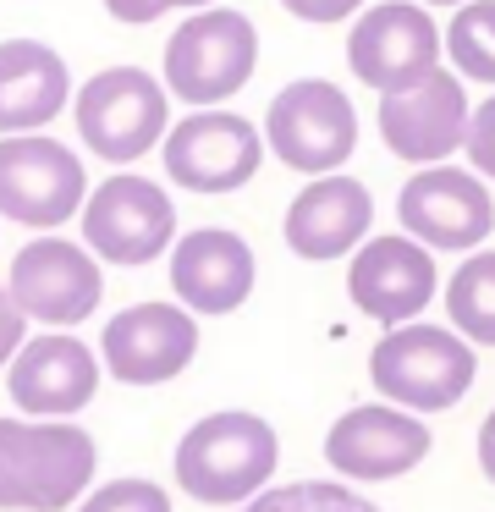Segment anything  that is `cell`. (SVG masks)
Segmentation results:
<instances>
[{
    "instance_id": "6da1fadb",
    "label": "cell",
    "mask_w": 495,
    "mask_h": 512,
    "mask_svg": "<svg viewBox=\"0 0 495 512\" xmlns=\"http://www.w3.org/2000/svg\"><path fill=\"white\" fill-rule=\"evenodd\" d=\"M176 485L204 507H248L259 490H270L275 468H281V435L259 413H204L198 424H187V435L176 441Z\"/></svg>"
},
{
    "instance_id": "7a4b0ae2",
    "label": "cell",
    "mask_w": 495,
    "mask_h": 512,
    "mask_svg": "<svg viewBox=\"0 0 495 512\" xmlns=\"http://www.w3.org/2000/svg\"><path fill=\"white\" fill-rule=\"evenodd\" d=\"M99 446L83 424L0 419V512H66L94 490Z\"/></svg>"
},
{
    "instance_id": "3957f363",
    "label": "cell",
    "mask_w": 495,
    "mask_h": 512,
    "mask_svg": "<svg viewBox=\"0 0 495 512\" xmlns=\"http://www.w3.org/2000/svg\"><path fill=\"white\" fill-rule=\"evenodd\" d=\"M473 375H479V358H473V342L457 325H424V320L391 325L369 353L374 391L407 413L457 408L468 397Z\"/></svg>"
},
{
    "instance_id": "277c9868",
    "label": "cell",
    "mask_w": 495,
    "mask_h": 512,
    "mask_svg": "<svg viewBox=\"0 0 495 512\" xmlns=\"http://www.w3.org/2000/svg\"><path fill=\"white\" fill-rule=\"evenodd\" d=\"M259 67V28L237 6H204L165 39V89L193 111L226 105Z\"/></svg>"
},
{
    "instance_id": "5b68a950",
    "label": "cell",
    "mask_w": 495,
    "mask_h": 512,
    "mask_svg": "<svg viewBox=\"0 0 495 512\" xmlns=\"http://www.w3.org/2000/svg\"><path fill=\"white\" fill-rule=\"evenodd\" d=\"M72 116L88 155L132 166L171 133V89L143 67H105L72 94Z\"/></svg>"
},
{
    "instance_id": "8992f818",
    "label": "cell",
    "mask_w": 495,
    "mask_h": 512,
    "mask_svg": "<svg viewBox=\"0 0 495 512\" xmlns=\"http://www.w3.org/2000/svg\"><path fill=\"white\" fill-rule=\"evenodd\" d=\"M88 204V171L77 149L44 133H11L0 138V221L55 232Z\"/></svg>"
},
{
    "instance_id": "52a82bcc",
    "label": "cell",
    "mask_w": 495,
    "mask_h": 512,
    "mask_svg": "<svg viewBox=\"0 0 495 512\" xmlns=\"http://www.w3.org/2000/svg\"><path fill=\"white\" fill-rule=\"evenodd\" d=\"M264 144L281 166L303 171V177H330L358 149V111L336 83L297 78L264 111Z\"/></svg>"
},
{
    "instance_id": "ba28073f",
    "label": "cell",
    "mask_w": 495,
    "mask_h": 512,
    "mask_svg": "<svg viewBox=\"0 0 495 512\" xmlns=\"http://www.w3.org/2000/svg\"><path fill=\"white\" fill-rule=\"evenodd\" d=\"M468 122V89L446 61L380 94V138L407 166H446L468 144Z\"/></svg>"
},
{
    "instance_id": "9c48e42d",
    "label": "cell",
    "mask_w": 495,
    "mask_h": 512,
    "mask_svg": "<svg viewBox=\"0 0 495 512\" xmlns=\"http://www.w3.org/2000/svg\"><path fill=\"white\" fill-rule=\"evenodd\" d=\"M83 243L105 265H154L176 248V204L160 182L116 171L99 188H88L83 204Z\"/></svg>"
},
{
    "instance_id": "30bf717a",
    "label": "cell",
    "mask_w": 495,
    "mask_h": 512,
    "mask_svg": "<svg viewBox=\"0 0 495 512\" xmlns=\"http://www.w3.org/2000/svg\"><path fill=\"white\" fill-rule=\"evenodd\" d=\"M105 259L88 243H72V237L39 232L28 248H17L11 259V298L28 320L50 325V331H72L105 298Z\"/></svg>"
},
{
    "instance_id": "8fae6325",
    "label": "cell",
    "mask_w": 495,
    "mask_h": 512,
    "mask_svg": "<svg viewBox=\"0 0 495 512\" xmlns=\"http://www.w3.org/2000/svg\"><path fill=\"white\" fill-rule=\"evenodd\" d=\"M264 133L237 111H193L165 133V177L187 193H237L259 177L264 166Z\"/></svg>"
},
{
    "instance_id": "7c38bea8",
    "label": "cell",
    "mask_w": 495,
    "mask_h": 512,
    "mask_svg": "<svg viewBox=\"0 0 495 512\" xmlns=\"http://www.w3.org/2000/svg\"><path fill=\"white\" fill-rule=\"evenodd\" d=\"M396 221L407 237L446 254H473L495 232V199L490 182L473 166H418V177L402 182L396 193Z\"/></svg>"
},
{
    "instance_id": "4fadbf2b",
    "label": "cell",
    "mask_w": 495,
    "mask_h": 512,
    "mask_svg": "<svg viewBox=\"0 0 495 512\" xmlns=\"http://www.w3.org/2000/svg\"><path fill=\"white\" fill-rule=\"evenodd\" d=\"M198 358V314L187 303H132L110 314L99 364L121 386H165Z\"/></svg>"
},
{
    "instance_id": "5bb4252c",
    "label": "cell",
    "mask_w": 495,
    "mask_h": 512,
    "mask_svg": "<svg viewBox=\"0 0 495 512\" xmlns=\"http://www.w3.org/2000/svg\"><path fill=\"white\" fill-rule=\"evenodd\" d=\"M429 424L424 413H407L396 402H363L347 408L325 435V463L352 485H380V479H402L429 457Z\"/></svg>"
},
{
    "instance_id": "9a60e30c",
    "label": "cell",
    "mask_w": 495,
    "mask_h": 512,
    "mask_svg": "<svg viewBox=\"0 0 495 512\" xmlns=\"http://www.w3.org/2000/svg\"><path fill=\"white\" fill-rule=\"evenodd\" d=\"M440 292V270H435V248H424L407 232H385L369 237L358 254L347 259V298L352 309H363L374 325H407L435 303Z\"/></svg>"
},
{
    "instance_id": "2e32d148",
    "label": "cell",
    "mask_w": 495,
    "mask_h": 512,
    "mask_svg": "<svg viewBox=\"0 0 495 512\" xmlns=\"http://www.w3.org/2000/svg\"><path fill=\"white\" fill-rule=\"evenodd\" d=\"M446 56V34L435 28L429 6H407V0H385L352 17L347 34V67L363 89L385 94L396 83L418 78V72L440 67Z\"/></svg>"
},
{
    "instance_id": "e0dca14e",
    "label": "cell",
    "mask_w": 495,
    "mask_h": 512,
    "mask_svg": "<svg viewBox=\"0 0 495 512\" xmlns=\"http://www.w3.org/2000/svg\"><path fill=\"white\" fill-rule=\"evenodd\" d=\"M6 391L11 408L28 419H72L99 391V353L66 331L28 336L6 364Z\"/></svg>"
},
{
    "instance_id": "ac0fdd59",
    "label": "cell",
    "mask_w": 495,
    "mask_h": 512,
    "mask_svg": "<svg viewBox=\"0 0 495 512\" xmlns=\"http://www.w3.org/2000/svg\"><path fill=\"white\" fill-rule=\"evenodd\" d=\"M374 226V199L358 177L347 171H330V177H314L292 204H286L281 237L297 259L308 265H325V259H352L363 243H369Z\"/></svg>"
},
{
    "instance_id": "d6986e66",
    "label": "cell",
    "mask_w": 495,
    "mask_h": 512,
    "mask_svg": "<svg viewBox=\"0 0 495 512\" xmlns=\"http://www.w3.org/2000/svg\"><path fill=\"white\" fill-rule=\"evenodd\" d=\"M259 259L231 226H193L171 248V292L193 314H237L253 298Z\"/></svg>"
},
{
    "instance_id": "ffe728a7",
    "label": "cell",
    "mask_w": 495,
    "mask_h": 512,
    "mask_svg": "<svg viewBox=\"0 0 495 512\" xmlns=\"http://www.w3.org/2000/svg\"><path fill=\"white\" fill-rule=\"evenodd\" d=\"M72 72L44 39H6L0 45V138L44 133L72 105Z\"/></svg>"
},
{
    "instance_id": "44dd1931",
    "label": "cell",
    "mask_w": 495,
    "mask_h": 512,
    "mask_svg": "<svg viewBox=\"0 0 495 512\" xmlns=\"http://www.w3.org/2000/svg\"><path fill=\"white\" fill-rule=\"evenodd\" d=\"M446 314L468 342L495 347V248H473L446 287Z\"/></svg>"
},
{
    "instance_id": "7402d4cb",
    "label": "cell",
    "mask_w": 495,
    "mask_h": 512,
    "mask_svg": "<svg viewBox=\"0 0 495 512\" xmlns=\"http://www.w3.org/2000/svg\"><path fill=\"white\" fill-rule=\"evenodd\" d=\"M446 56L457 67V78L495 89V0H468V6L451 12Z\"/></svg>"
},
{
    "instance_id": "603a6c76",
    "label": "cell",
    "mask_w": 495,
    "mask_h": 512,
    "mask_svg": "<svg viewBox=\"0 0 495 512\" xmlns=\"http://www.w3.org/2000/svg\"><path fill=\"white\" fill-rule=\"evenodd\" d=\"M242 512H380V507L341 479H292V485L259 490Z\"/></svg>"
},
{
    "instance_id": "cb8c5ba5",
    "label": "cell",
    "mask_w": 495,
    "mask_h": 512,
    "mask_svg": "<svg viewBox=\"0 0 495 512\" xmlns=\"http://www.w3.org/2000/svg\"><path fill=\"white\" fill-rule=\"evenodd\" d=\"M72 512H171V496L154 479H105Z\"/></svg>"
},
{
    "instance_id": "d4e9b609",
    "label": "cell",
    "mask_w": 495,
    "mask_h": 512,
    "mask_svg": "<svg viewBox=\"0 0 495 512\" xmlns=\"http://www.w3.org/2000/svg\"><path fill=\"white\" fill-rule=\"evenodd\" d=\"M462 155H468V166L479 171L484 182H495V94L473 111L468 122V144H462Z\"/></svg>"
},
{
    "instance_id": "484cf974",
    "label": "cell",
    "mask_w": 495,
    "mask_h": 512,
    "mask_svg": "<svg viewBox=\"0 0 495 512\" xmlns=\"http://www.w3.org/2000/svg\"><path fill=\"white\" fill-rule=\"evenodd\" d=\"M204 6H215V0H105V12L127 28H143L165 12H204Z\"/></svg>"
},
{
    "instance_id": "4316f807",
    "label": "cell",
    "mask_w": 495,
    "mask_h": 512,
    "mask_svg": "<svg viewBox=\"0 0 495 512\" xmlns=\"http://www.w3.org/2000/svg\"><path fill=\"white\" fill-rule=\"evenodd\" d=\"M28 342V314L17 309V298H11V287H0V369L17 358V347Z\"/></svg>"
},
{
    "instance_id": "83f0119b",
    "label": "cell",
    "mask_w": 495,
    "mask_h": 512,
    "mask_svg": "<svg viewBox=\"0 0 495 512\" xmlns=\"http://www.w3.org/2000/svg\"><path fill=\"white\" fill-rule=\"evenodd\" d=\"M281 6L303 23H347L363 12V0H281Z\"/></svg>"
},
{
    "instance_id": "f1b7e54d",
    "label": "cell",
    "mask_w": 495,
    "mask_h": 512,
    "mask_svg": "<svg viewBox=\"0 0 495 512\" xmlns=\"http://www.w3.org/2000/svg\"><path fill=\"white\" fill-rule=\"evenodd\" d=\"M479 468H484V479L495 485V408L484 413V424H479Z\"/></svg>"
},
{
    "instance_id": "f546056e",
    "label": "cell",
    "mask_w": 495,
    "mask_h": 512,
    "mask_svg": "<svg viewBox=\"0 0 495 512\" xmlns=\"http://www.w3.org/2000/svg\"><path fill=\"white\" fill-rule=\"evenodd\" d=\"M418 6H468V0H418Z\"/></svg>"
}]
</instances>
